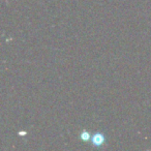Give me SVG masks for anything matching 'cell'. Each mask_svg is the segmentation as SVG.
<instances>
[{
	"instance_id": "cell-1",
	"label": "cell",
	"mask_w": 151,
	"mask_h": 151,
	"mask_svg": "<svg viewBox=\"0 0 151 151\" xmlns=\"http://www.w3.org/2000/svg\"><path fill=\"white\" fill-rule=\"evenodd\" d=\"M106 141V138L104 136L103 132H95L92 134V138H91V142L92 145L95 147H101L104 145Z\"/></svg>"
},
{
	"instance_id": "cell-2",
	"label": "cell",
	"mask_w": 151,
	"mask_h": 151,
	"mask_svg": "<svg viewBox=\"0 0 151 151\" xmlns=\"http://www.w3.org/2000/svg\"><path fill=\"white\" fill-rule=\"evenodd\" d=\"M80 138H81V140L84 141V142H89V141L91 140V138H92V136H91L90 132H87V130H83L80 134Z\"/></svg>"
}]
</instances>
